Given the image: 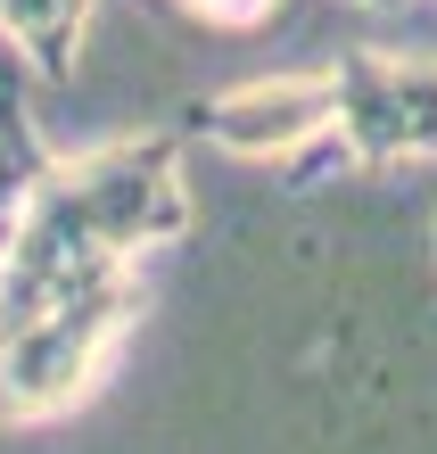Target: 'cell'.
I'll return each instance as SVG.
<instances>
[{
    "mask_svg": "<svg viewBox=\"0 0 437 454\" xmlns=\"http://www.w3.org/2000/svg\"><path fill=\"white\" fill-rule=\"evenodd\" d=\"M190 231V191H182V132H141V141H107L91 157H66V166L42 174L34 207H25V231L0 281V323H25V314L91 289L99 273H124L141 248H166Z\"/></svg>",
    "mask_w": 437,
    "mask_h": 454,
    "instance_id": "6da1fadb",
    "label": "cell"
},
{
    "mask_svg": "<svg viewBox=\"0 0 437 454\" xmlns=\"http://www.w3.org/2000/svg\"><path fill=\"white\" fill-rule=\"evenodd\" d=\"M132 314H141V281L124 273H99L91 289L25 314V323H0V421H50L66 413L74 396L91 388V372L107 356Z\"/></svg>",
    "mask_w": 437,
    "mask_h": 454,
    "instance_id": "7a4b0ae2",
    "label": "cell"
},
{
    "mask_svg": "<svg viewBox=\"0 0 437 454\" xmlns=\"http://www.w3.org/2000/svg\"><path fill=\"white\" fill-rule=\"evenodd\" d=\"M331 74H339V132H347L355 166L437 157V59L347 50Z\"/></svg>",
    "mask_w": 437,
    "mask_h": 454,
    "instance_id": "3957f363",
    "label": "cell"
},
{
    "mask_svg": "<svg viewBox=\"0 0 437 454\" xmlns=\"http://www.w3.org/2000/svg\"><path fill=\"white\" fill-rule=\"evenodd\" d=\"M182 132H199V141L231 149V157H306L322 132H339V74H264V83H231L199 99V108L182 116Z\"/></svg>",
    "mask_w": 437,
    "mask_h": 454,
    "instance_id": "277c9868",
    "label": "cell"
},
{
    "mask_svg": "<svg viewBox=\"0 0 437 454\" xmlns=\"http://www.w3.org/2000/svg\"><path fill=\"white\" fill-rule=\"evenodd\" d=\"M83 25H91V0H0V42H9L50 91H66V83H74Z\"/></svg>",
    "mask_w": 437,
    "mask_h": 454,
    "instance_id": "5b68a950",
    "label": "cell"
},
{
    "mask_svg": "<svg viewBox=\"0 0 437 454\" xmlns=\"http://www.w3.org/2000/svg\"><path fill=\"white\" fill-rule=\"evenodd\" d=\"M50 166H59V157H50L42 132H34L25 83H17V74H0V264H9L17 231H25V207H34V191H42Z\"/></svg>",
    "mask_w": 437,
    "mask_h": 454,
    "instance_id": "8992f818",
    "label": "cell"
},
{
    "mask_svg": "<svg viewBox=\"0 0 437 454\" xmlns=\"http://www.w3.org/2000/svg\"><path fill=\"white\" fill-rule=\"evenodd\" d=\"M166 9H182L190 25H215V34H256L281 0H166Z\"/></svg>",
    "mask_w": 437,
    "mask_h": 454,
    "instance_id": "52a82bcc",
    "label": "cell"
},
{
    "mask_svg": "<svg viewBox=\"0 0 437 454\" xmlns=\"http://www.w3.org/2000/svg\"><path fill=\"white\" fill-rule=\"evenodd\" d=\"M371 9H396V0H371Z\"/></svg>",
    "mask_w": 437,
    "mask_h": 454,
    "instance_id": "ba28073f",
    "label": "cell"
},
{
    "mask_svg": "<svg viewBox=\"0 0 437 454\" xmlns=\"http://www.w3.org/2000/svg\"><path fill=\"white\" fill-rule=\"evenodd\" d=\"M0 298H9V281H0Z\"/></svg>",
    "mask_w": 437,
    "mask_h": 454,
    "instance_id": "9c48e42d",
    "label": "cell"
}]
</instances>
